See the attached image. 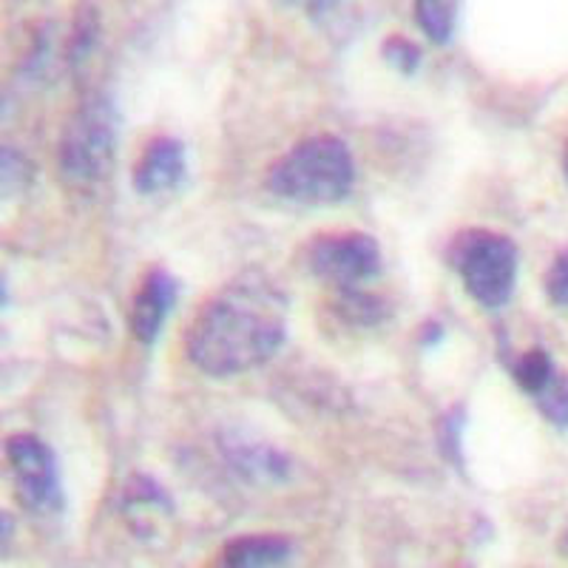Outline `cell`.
I'll return each mask as SVG.
<instances>
[{
	"mask_svg": "<svg viewBox=\"0 0 568 568\" xmlns=\"http://www.w3.org/2000/svg\"><path fill=\"white\" fill-rule=\"evenodd\" d=\"M287 336V298L262 273H240L187 324L185 353L200 373L231 378L267 364Z\"/></svg>",
	"mask_w": 568,
	"mask_h": 568,
	"instance_id": "obj_1",
	"label": "cell"
},
{
	"mask_svg": "<svg viewBox=\"0 0 568 568\" xmlns=\"http://www.w3.org/2000/svg\"><path fill=\"white\" fill-rule=\"evenodd\" d=\"M355 182V162L344 140L333 134L304 136L267 171V191L298 205H336Z\"/></svg>",
	"mask_w": 568,
	"mask_h": 568,
	"instance_id": "obj_2",
	"label": "cell"
},
{
	"mask_svg": "<svg viewBox=\"0 0 568 568\" xmlns=\"http://www.w3.org/2000/svg\"><path fill=\"white\" fill-rule=\"evenodd\" d=\"M449 262L480 307L500 311L509 304L517 282V245L509 236L484 227L460 231L449 245Z\"/></svg>",
	"mask_w": 568,
	"mask_h": 568,
	"instance_id": "obj_3",
	"label": "cell"
},
{
	"mask_svg": "<svg viewBox=\"0 0 568 568\" xmlns=\"http://www.w3.org/2000/svg\"><path fill=\"white\" fill-rule=\"evenodd\" d=\"M116 145V109L111 100L94 98L78 109L60 140V169L74 185L105 176Z\"/></svg>",
	"mask_w": 568,
	"mask_h": 568,
	"instance_id": "obj_4",
	"label": "cell"
},
{
	"mask_svg": "<svg viewBox=\"0 0 568 568\" xmlns=\"http://www.w3.org/2000/svg\"><path fill=\"white\" fill-rule=\"evenodd\" d=\"M307 267L329 287H362L382 273V245L358 231L324 233L307 245Z\"/></svg>",
	"mask_w": 568,
	"mask_h": 568,
	"instance_id": "obj_5",
	"label": "cell"
},
{
	"mask_svg": "<svg viewBox=\"0 0 568 568\" xmlns=\"http://www.w3.org/2000/svg\"><path fill=\"white\" fill-rule=\"evenodd\" d=\"M7 458L23 506L32 511H58L63 506L58 460L52 449L34 435H12L7 440Z\"/></svg>",
	"mask_w": 568,
	"mask_h": 568,
	"instance_id": "obj_6",
	"label": "cell"
},
{
	"mask_svg": "<svg viewBox=\"0 0 568 568\" xmlns=\"http://www.w3.org/2000/svg\"><path fill=\"white\" fill-rule=\"evenodd\" d=\"M185 145L176 136L160 134L142 149L140 160L131 171V185L136 194L156 196L165 194L171 187L182 185L185 180Z\"/></svg>",
	"mask_w": 568,
	"mask_h": 568,
	"instance_id": "obj_7",
	"label": "cell"
},
{
	"mask_svg": "<svg viewBox=\"0 0 568 568\" xmlns=\"http://www.w3.org/2000/svg\"><path fill=\"white\" fill-rule=\"evenodd\" d=\"M176 302V278L162 267H151L142 276L140 287L131 302V333L140 344H154L160 336L165 316Z\"/></svg>",
	"mask_w": 568,
	"mask_h": 568,
	"instance_id": "obj_8",
	"label": "cell"
},
{
	"mask_svg": "<svg viewBox=\"0 0 568 568\" xmlns=\"http://www.w3.org/2000/svg\"><path fill=\"white\" fill-rule=\"evenodd\" d=\"M293 555V540L282 535H245L233 537L222 549V562L233 568H265L287 562Z\"/></svg>",
	"mask_w": 568,
	"mask_h": 568,
	"instance_id": "obj_9",
	"label": "cell"
},
{
	"mask_svg": "<svg viewBox=\"0 0 568 568\" xmlns=\"http://www.w3.org/2000/svg\"><path fill=\"white\" fill-rule=\"evenodd\" d=\"M225 455L251 480H284L291 475V458L265 444L233 440L225 446Z\"/></svg>",
	"mask_w": 568,
	"mask_h": 568,
	"instance_id": "obj_10",
	"label": "cell"
},
{
	"mask_svg": "<svg viewBox=\"0 0 568 568\" xmlns=\"http://www.w3.org/2000/svg\"><path fill=\"white\" fill-rule=\"evenodd\" d=\"M336 313L347 324L373 327L389 316V304L382 296L364 293L358 287H336Z\"/></svg>",
	"mask_w": 568,
	"mask_h": 568,
	"instance_id": "obj_11",
	"label": "cell"
},
{
	"mask_svg": "<svg viewBox=\"0 0 568 568\" xmlns=\"http://www.w3.org/2000/svg\"><path fill=\"white\" fill-rule=\"evenodd\" d=\"M415 20L433 43L446 45L458 23V0H415Z\"/></svg>",
	"mask_w": 568,
	"mask_h": 568,
	"instance_id": "obj_12",
	"label": "cell"
},
{
	"mask_svg": "<svg viewBox=\"0 0 568 568\" xmlns=\"http://www.w3.org/2000/svg\"><path fill=\"white\" fill-rule=\"evenodd\" d=\"M555 373L557 367L546 349H526V353H520L515 362H511V375H515L517 387L524 389L526 395H531V398L551 382V375Z\"/></svg>",
	"mask_w": 568,
	"mask_h": 568,
	"instance_id": "obj_13",
	"label": "cell"
},
{
	"mask_svg": "<svg viewBox=\"0 0 568 568\" xmlns=\"http://www.w3.org/2000/svg\"><path fill=\"white\" fill-rule=\"evenodd\" d=\"M535 404L540 409V415L549 424H555L557 429H566L568 426V373L557 369L551 375V382L535 395Z\"/></svg>",
	"mask_w": 568,
	"mask_h": 568,
	"instance_id": "obj_14",
	"label": "cell"
},
{
	"mask_svg": "<svg viewBox=\"0 0 568 568\" xmlns=\"http://www.w3.org/2000/svg\"><path fill=\"white\" fill-rule=\"evenodd\" d=\"M382 54H384V60L393 65V69L404 71V74H415L420 65V60H424V54H420V45L413 43V40H407V38H400V34H393V38L384 40Z\"/></svg>",
	"mask_w": 568,
	"mask_h": 568,
	"instance_id": "obj_15",
	"label": "cell"
},
{
	"mask_svg": "<svg viewBox=\"0 0 568 568\" xmlns=\"http://www.w3.org/2000/svg\"><path fill=\"white\" fill-rule=\"evenodd\" d=\"M546 293H549L551 304L568 307V247L557 253L549 273H546Z\"/></svg>",
	"mask_w": 568,
	"mask_h": 568,
	"instance_id": "obj_16",
	"label": "cell"
},
{
	"mask_svg": "<svg viewBox=\"0 0 568 568\" xmlns=\"http://www.w3.org/2000/svg\"><path fill=\"white\" fill-rule=\"evenodd\" d=\"M287 3H291V7H298V9H304V12H324V9H329V7H336L338 0H287Z\"/></svg>",
	"mask_w": 568,
	"mask_h": 568,
	"instance_id": "obj_17",
	"label": "cell"
},
{
	"mask_svg": "<svg viewBox=\"0 0 568 568\" xmlns=\"http://www.w3.org/2000/svg\"><path fill=\"white\" fill-rule=\"evenodd\" d=\"M426 344H435V342H440V338H444V329L438 327V324H426Z\"/></svg>",
	"mask_w": 568,
	"mask_h": 568,
	"instance_id": "obj_18",
	"label": "cell"
},
{
	"mask_svg": "<svg viewBox=\"0 0 568 568\" xmlns=\"http://www.w3.org/2000/svg\"><path fill=\"white\" fill-rule=\"evenodd\" d=\"M562 176H566V185H568V149H566V156H562Z\"/></svg>",
	"mask_w": 568,
	"mask_h": 568,
	"instance_id": "obj_19",
	"label": "cell"
},
{
	"mask_svg": "<svg viewBox=\"0 0 568 568\" xmlns=\"http://www.w3.org/2000/svg\"><path fill=\"white\" fill-rule=\"evenodd\" d=\"M566 542H568V537H566Z\"/></svg>",
	"mask_w": 568,
	"mask_h": 568,
	"instance_id": "obj_20",
	"label": "cell"
}]
</instances>
